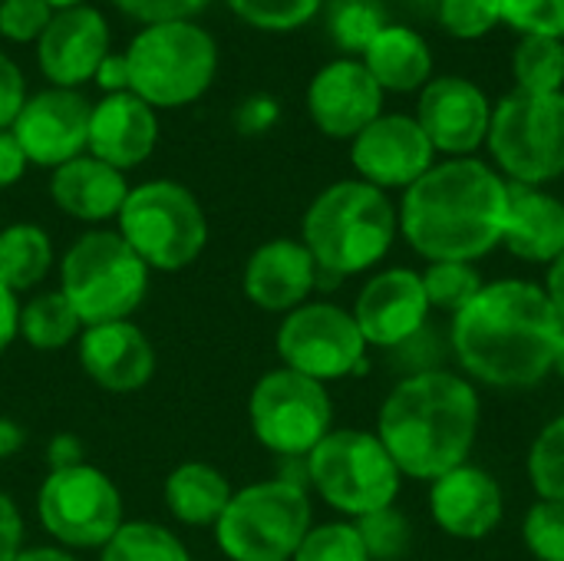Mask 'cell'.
<instances>
[{
    "instance_id": "6da1fadb",
    "label": "cell",
    "mask_w": 564,
    "mask_h": 561,
    "mask_svg": "<svg viewBox=\"0 0 564 561\" xmlns=\"http://www.w3.org/2000/svg\"><path fill=\"white\" fill-rule=\"evenodd\" d=\"M562 317L532 281H492L453 317V350L473 380L535 387L555 367Z\"/></svg>"
},
{
    "instance_id": "7a4b0ae2",
    "label": "cell",
    "mask_w": 564,
    "mask_h": 561,
    "mask_svg": "<svg viewBox=\"0 0 564 561\" xmlns=\"http://www.w3.org/2000/svg\"><path fill=\"white\" fill-rule=\"evenodd\" d=\"M509 182L482 159H446L400 202V231L426 261H479L502 245Z\"/></svg>"
},
{
    "instance_id": "3957f363",
    "label": "cell",
    "mask_w": 564,
    "mask_h": 561,
    "mask_svg": "<svg viewBox=\"0 0 564 561\" xmlns=\"http://www.w3.org/2000/svg\"><path fill=\"white\" fill-rule=\"evenodd\" d=\"M476 433L479 393L466 377L446 370L400 380L377 420V436L397 470L430 483L469 460Z\"/></svg>"
},
{
    "instance_id": "277c9868",
    "label": "cell",
    "mask_w": 564,
    "mask_h": 561,
    "mask_svg": "<svg viewBox=\"0 0 564 561\" xmlns=\"http://www.w3.org/2000/svg\"><path fill=\"white\" fill-rule=\"evenodd\" d=\"M400 218L387 192L344 179L327 185L304 212V248L317 261V271L330 278L360 274L387 258L393 248Z\"/></svg>"
},
{
    "instance_id": "5b68a950",
    "label": "cell",
    "mask_w": 564,
    "mask_h": 561,
    "mask_svg": "<svg viewBox=\"0 0 564 561\" xmlns=\"http://www.w3.org/2000/svg\"><path fill=\"white\" fill-rule=\"evenodd\" d=\"M129 93L152 109H178L208 93L218 73V43L195 20L142 26L129 50Z\"/></svg>"
},
{
    "instance_id": "8992f818",
    "label": "cell",
    "mask_w": 564,
    "mask_h": 561,
    "mask_svg": "<svg viewBox=\"0 0 564 561\" xmlns=\"http://www.w3.org/2000/svg\"><path fill=\"white\" fill-rule=\"evenodd\" d=\"M59 291L83 327L126 321L149 291V265L119 231H86L63 255Z\"/></svg>"
},
{
    "instance_id": "52a82bcc",
    "label": "cell",
    "mask_w": 564,
    "mask_h": 561,
    "mask_svg": "<svg viewBox=\"0 0 564 561\" xmlns=\"http://www.w3.org/2000/svg\"><path fill=\"white\" fill-rule=\"evenodd\" d=\"M116 222L122 241L149 271H182L208 245V218L198 198L172 179H152L129 188Z\"/></svg>"
},
{
    "instance_id": "ba28073f",
    "label": "cell",
    "mask_w": 564,
    "mask_h": 561,
    "mask_svg": "<svg viewBox=\"0 0 564 561\" xmlns=\"http://www.w3.org/2000/svg\"><path fill=\"white\" fill-rule=\"evenodd\" d=\"M311 532V499L301 483L268 479L231 496L215 526L228 561H291Z\"/></svg>"
},
{
    "instance_id": "9c48e42d",
    "label": "cell",
    "mask_w": 564,
    "mask_h": 561,
    "mask_svg": "<svg viewBox=\"0 0 564 561\" xmlns=\"http://www.w3.org/2000/svg\"><path fill=\"white\" fill-rule=\"evenodd\" d=\"M307 476L330 509L364 519L397 503L403 473L377 433L330 430L307 453Z\"/></svg>"
},
{
    "instance_id": "30bf717a",
    "label": "cell",
    "mask_w": 564,
    "mask_h": 561,
    "mask_svg": "<svg viewBox=\"0 0 564 561\" xmlns=\"http://www.w3.org/2000/svg\"><path fill=\"white\" fill-rule=\"evenodd\" d=\"M489 152L516 185H549L564 175V93H509L492 106Z\"/></svg>"
},
{
    "instance_id": "8fae6325",
    "label": "cell",
    "mask_w": 564,
    "mask_h": 561,
    "mask_svg": "<svg viewBox=\"0 0 564 561\" xmlns=\"http://www.w3.org/2000/svg\"><path fill=\"white\" fill-rule=\"evenodd\" d=\"M254 440L278 456H307L334 423L327 384L278 367L264 374L248 400Z\"/></svg>"
},
{
    "instance_id": "7c38bea8",
    "label": "cell",
    "mask_w": 564,
    "mask_h": 561,
    "mask_svg": "<svg viewBox=\"0 0 564 561\" xmlns=\"http://www.w3.org/2000/svg\"><path fill=\"white\" fill-rule=\"evenodd\" d=\"M40 526L66 549H102L122 526V496L116 483L89 466L50 470L36 493Z\"/></svg>"
},
{
    "instance_id": "4fadbf2b",
    "label": "cell",
    "mask_w": 564,
    "mask_h": 561,
    "mask_svg": "<svg viewBox=\"0 0 564 561\" xmlns=\"http://www.w3.org/2000/svg\"><path fill=\"white\" fill-rule=\"evenodd\" d=\"M278 354L288 370L317 384L344 380L367 367V341L350 311L337 304H301L278 327Z\"/></svg>"
},
{
    "instance_id": "5bb4252c",
    "label": "cell",
    "mask_w": 564,
    "mask_h": 561,
    "mask_svg": "<svg viewBox=\"0 0 564 561\" xmlns=\"http://www.w3.org/2000/svg\"><path fill=\"white\" fill-rule=\"evenodd\" d=\"M350 162L360 182L380 192L410 188L436 165V149L430 145L416 116L383 112L350 139Z\"/></svg>"
},
{
    "instance_id": "9a60e30c",
    "label": "cell",
    "mask_w": 564,
    "mask_h": 561,
    "mask_svg": "<svg viewBox=\"0 0 564 561\" xmlns=\"http://www.w3.org/2000/svg\"><path fill=\"white\" fill-rule=\"evenodd\" d=\"M93 103L76 89H43L23 103L10 132L26 155V162L43 169H59L69 159L83 155L89 139Z\"/></svg>"
},
{
    "instance_id": "2e32d148",
    "label": "cell",
    "mask_w": 564,
    "mask_h": 561,
    "mask_svg": "<svg viewBox=\"0 0 564 561\" xmlns=\"http://www.w3.org/2000/svg\"><path fill=\"white\" fill-rule=\"evenodd\" d=\"M416 122L436 152L466 159L489 139L492 103L466 76H433L420 89Z\"/></svg>"
},
{
    "instance_id": "e0dca14e",
    "label": "cell",
    "mask_w": 564,
    "mask_h": 561,
    "mask_svg": "<svg viewBox=\"0 0 564 561\" xmlns=\"http://www.w3.org/2000/svg\"><path fill=\"white\" fill-rule=\"evenodd\" d=\"M307 112L324 136L354 139L383 116V89L360 60L340 56L314 73L307 86Z\"/></svg>"
},
{
    "instance_id": "ac0fdd59",
    "label": "cell",
    "mask_w": 564,
    "mask_h": 561,
    "mask_svg": "<svg viewBox=\"0 0 564 561\" xmlns=\"http://www.w3.org/2000/svg\"><path fill=\"white\" fill-rule=\"evenodd\" d=\"M109 56V23L96 7L53 10L46 30L36 40L40 73L56 89H76L89 83L99 63Z\"/></svg>"
},
{
    "instance_id": "d6986e66",
    "label": "cell",
    "mask_w": 564,
    "mask_h": 561,
    "mask_svg": "<svg viewBox=\"0 0 564 561\" xmlns=\"http://www.w3.org/2000/svg\"><path fill=\"white\" fill-rule=\"evenodd\" d=\"M430 311L423 278L410 268H387L364 284L350 314L367 347H403L423 331Z\"/></svg>"
},
{
    "instance_id": "ffe728a7",
    "label": "cell",
    "mask_w": 564,
    "mask_h": 561,
    "mask_svg": "<svg viewBox=\"0 0 564 561\" xmlns=\"http://www.w3.org/2000/svg\"><path fill=\"white\" fill-rule=\"evenodd\" d=\"M430 513L446 536L463 542H479L499 529L506 499L492 473L463 463L446 476L433 479Z\"/></svg>"
},
{
    "instance_id": "44dd1931",
    "label": "cell",
    "mask_w": 564,
    "mask_h": 561,
    "mask_svg": "<svg viewBox=\"0 0 564 561\" xmlns=\"http://www.w3.org/2000/svg\"><path fill=\"white\" fill-rule=\"evenodd\" d=\"M159 145V116L135 93L102 96L89 112L86 149L93 159L126 172L142 165Z\"/></svg>"
},
{
    "instance_id": "7402d4cb",
    "label": "cell",
    "mask_w": 564,
    "mask_h": 561,
    "mask_svg": "<svg viewBox=\"0 0 564 561\" xmlns=\"http://www.w3.org/2000/svg\"><path fill=\"white\" fill-rule=\"evenodd\" d=\"M317 261L294 238H274L254 248L245 265L241 288L248 301L271 314H291L307 304V294L317 284Z\"/></svg>"
},
{
    "instance_id": "603a6c76",
    "label": "cell",
    "mask_w": 564,
    "mask_h": 561,
    "mask_svg": "<svg viewBox=\"0 0 564 561\" xmlns=\"http://www.w3.org/2000/svg\"><path fill=\"white\" fill-rule=\"evenodd\" d=\"M79 364L86 377L109 393H132L155 374V350L132 321L83 327Z\"/></svg>"
},
{
    "instance_id": "cb8c5ba5",
    "label": "cell",
    "mask_w": 564,
    "mask_h": 561,
    "mask_svg": "<svg viewBox=\"0 0 564 561\" xmlns=\"http://www.w3.org/2000/svg\"><path fill=\"white\" fill-rule=\"evenodd\" d=\"M502 245L509 255L552 265L564 251V202L539 185L509 182V215Z\"/></svg>"
},
{
    "instance_id": "d4e9b609",
    "label": "cell",
    "mask_w": 564,
    "mask_h": 561,
    "mask_svg": "<svg viewBox=\"0 0 564 561\" xmlns=\"http://www.w3.org/2000/svg\"><path fill=\"white\" fill-rule=\"evenodd\" d=\"M129 195V182L119 169L93 159L76 155L66 165L53 169L50 179V198L53 205L76 218V222H106L116 218L122 202Z\"/></svg>"
},
{
    "instance_id": "484cf974",
    "label": "cell",
    "mask_w": 564,
    "mask_h": 561,
    "mask_svg": "<svg viewBox=\"0 0 564 561\" xmlns=\"http://www.w3.org/2000/svg\"><path fill=\"white\" fill-rule=\"evenodd\" d=\"M360 63L383 93H413L433 79V50L423 33L406 23H387L364 50Z\"/></svg>"
},
{
    "instance_id": "4316f807",
    "label": "cell",
    "mask_w": 564,
    "mask_h": 561,
    "mask_svg": "<svg viewBox=\"0 0 564 561\" xmlns=\"http://www.w3.org/2000/svg\"><path fill=\"white\" fill-rule=\"evenodd\" d=\"M162 496H165V509L182 526L205 529V526H218L235 489L221 470L208 463H182L169 473Z\"/></svg>"
},
{
    "instance_id": "83f0119b",
    "label": "cell",
    "mask_w": 564,
    "mask_h": 561,
    "mask_svg": "<svg viewBox=\"0 0 564 561\" xmlns=\"http://www.w3.org/2000/svg\"><path fill=\"white\" fill-rule=\"evenodd\" d=\"M53 268V241L40 225L17 222L0 231V284L13 294L36 288Z\"/></svg>"
},
{
    "instance_id": "f1b7e54d",
    "label": "cell",
    "mask_w": 564,
    "mask_h": 561,
    "mask_svg": "<svg viewBox=\"0 0 564 561\" xmlns=\"http://www.w3.org/2000/svg\"><path fill=\"white\" fill-rule=\"evenodd\" d=\"M79 334L83 324L69 308V301L63 298V291H40L26 304H20V337L33 350L40 354L63 350L73 341H79Z\"/></svg>"
},
{
    "instance_id": "f546056e",
    "label": "cell",
    "mask_w": 564,
    "mask_h": 561,
    "mask_svg": "<svg viewBox=\"0 0 564 561\" xmlns=\"http://www.w3.org/2000/svg\"><path fill=\"white\" fill-rule=\"evenodd\" d=\"M512 76L522 93H564V40L522 36L512 53Z\"/></svg>"
},
{
    "instance_id": "4dcf8cb0",
    "label": "cell",
    "mask_w": 564,
    "mask_h": 561,
    "mask_svg": "<svg viewBox=\"0 0 564 561\" xmlns=\"http://www.w3.org/2000/svg\"><path fill=\"white\" fill-rule=\"evenodd\" d=\"M99 561H192L185 542L159 522H122Z\"/></svg>"
},
{
    "instance_id": "1f68e13d",
    "label": "cell",
    "mask_w": 564,
    "mask_h": 561,
    "mask_svg": "<svg viewBox=\"0 0 564 561\" xmlns=\"http://www.w3.org/2000/svg\"><path fill=\"white\" fill-rule=\"evenodd\" d=\"M383 26H387V13L380 0H330L327 30L334 43L354 60L364 56V50L373 43V36Z\"/></svg>"
},
{
    "instance_id": "d6a6232c",
    "label": "cell",
    "mask_w": 564,
    "mask_h": 561,
    "mask_svg": "<svg viewBox=\"0 0 564 561\" xmlns=\"http://www.w3.org/2000/svg\"><path fill=\"white\" fill-rule=\"evenodd\" d=\"M420 278L430 308L446 311L453 317L482 291V274L466 261H430V268Z\"/></svg>"
},
{
    "instance_id": "836d02e7",
    "label": "cell",
    "mask_w": 564,
    "mask_h": 561,
    "mask_svg": "<svg viewBox=\"0 0 564 561\" xmlns=\"http://www.w3.org/2000/svg\"><path fill=\"white\" fill-rule=\"evenodd\" d=\"M529 479L539 499L564 503V417L535 436L529 450Z\"/></svg>"
},
{
    "instance_id": "e575fe53",
    "label": "cell",
    "mask_w": 564,
    "mask_h": 561,
    "mask_svg": "<svg viewBox=\"0 0 564 561\" xmlns=\"http://www.w3.org/2000/svg\"><path fill=\"white\" fill-rule=\"evenodd\" d=\"M228 7L254 30L288 33L311 23L321 13L324 0H228Z\"/></svg>"
},
{
    "instance_id": "d590c367",
    "label": "cell",
    "mask_w": 564,
    "mask_h": 561,
    "mask_svg": "<svg viewBox=\"0 0 564 561\" xmlns=\"http://www.w3.org/2000/svg\"><path fill=\"white\" fill-rule=\"evenodd\" d=\"M291 561H370L367 546L350 522H327V526H311L304 536L301 549Z\"/></svg>"
},
{
    "instance_id": "8d00e7d4",
    "label": "cell",
    "mask_w": 564,
    "mask_h": 561,
    "mask_svg": "<svg viewBox=\"0 0 564 561\" xmlns=\"http://www.w3.org/2000/svg\"><path fill=\"white\" fill-rule=\"evenodd\" d=\"M357 532L367 546V555L370 561H400L410 549V539H413V529L410 522L390 506V509H380L373 516H364L357 519Z\"/></svg>"
},
{
    "instance_id": "74e56055",
    "label": "cell",
    "mask_w": 564,
    "mask_h": 561,
    "mask_svg": "<svg viewBox=\"0 0 564 561\" xmlns=\"http://www.w3.org/2000/svg\"><path fill=\"white\" fill-rule=\"evenodd\" d=\"M522 539L539 561H564V503L539 499L525 513Z\"/></svg>"
},
{
    "instance_id": "f35d334b",
    "label": "cell",
    "mask_w": 564,
    "mask_h": 561,
    "mask_svg": "<svg viewBox=\"0 0 564 561\" xmlns=\"http://www.w3.org/2000/svg\"><path fill=\"white\" fill-rule=\"evenodd\" d=\"M506 26L522 36H558L564 40V0H496Z\"/></svg>"
},
{
    "instance_id": "ab89813d",
    "label": "cell",
    "mask_w": 564,
    "mask_h": 561,
    "mask_svg": "<svg viewBox=\"0 0 564 561\" xmlns=\"http://www.w3.org/2000/svg\"><path fill=\"white\" fill-rule=\"evenodd\" d=\"M436 17L456 40H482L502 23L496 0H440Z\"/></svg>"
},
{
    "instance_id": "60d3db41",
    "label": "cell",
    "mask_w": 564,
    "mask_h": 561,
    "mask_svg": "<svg viewBox=\"0 0 564 561\" xmlns=\"http://www.w3.org/2000/svg\"><path fill=\"white\" fill-rule=\"evenodd\" d=\"M50 17L46 0H0V36L10 43H36Z\"/></svg>"
},
{
    "instance_id": "b9f144b4",
    "label": "cell",
    "mask_w": 564,
    "mask_h": 561,
    "mask_svg": "<svg viewBox=\"0 0 564 561\" xmlns=\"http://www.w3.org/2000/svg\"><path fill=\"white\" fill-rule=\"evenodd\" d=\"M212 0H112L116 10L126 17L139 20L142 26L149 23H169V20H192L202 13Z\"/></svg>"
},
{
    "instance_id": "7bdbcfd3",
    "label": "cell",
    "mask_w": 564,
    "mask_h": 561,
    "mask_svg": "<svg viewBox=\"0 0 564 561\" xmlns=\"http://www.w3.org/2000/svg\"><path fill=\"white\" fill-rule=\"evenodd\" d=\"M23 103H26L23 73H20V66L7 53H0V132L13 126V119L23 109Z\"/></svg>"
},
{
    "instance_id": "ee69618b",
    "label": "cell",
    "mask_w": 564,
    "mask_h": 561,
    "mask_svg": "<svg viewBox=\"0 0 564 561\" xmlns=\"http://www.w3.org/2000/svg\"><path fill=\"white\" fill-rule=\"evenodd\" d=\"M278 116H281V106H278L271 96L258 93V96H248V99L238 106L235 126H238V132H245V136H261V132H268V129L278 122Z\"/></svg>"
},
{
    "instance_id": "f6af8a7d",
    "label": "cell",
    "mask_w": 564,
    "mask_h": 561,
    "mask_svg": "<svg viewBox=\"0 0 564 561\" xmlns=\"http://www.w3.org/2000/svg\"><path fill=\"white\" fill-rule=\"evenodd\" d=\"M23 552V519L17 503L0 493V561H13Z\"/></svg>"
},
{
    "instance_id": "bcb514c9",
    "label": "cell",
    "mask_w": 564,
    "mask_h": 561,
    "mask_svg": "<svg viewBox=\"0 0 564 561\" xmlns=\"http://www.w3.org/2000/svg\"><path fill=\"white\" fill-rule=\"evenodd\" d=\"M96 86L112 96V93H129V63H126V53H109L99 69H96Z\"/></svg>"
},
{
    "instance_id": "7dc6e473",
    "label": "cell",
    "mask_w": 564,
    "mask_h": 561,
    "mask_svg": "<svg viewBox=\"0 0 564 561\" xmlns=\"http://www.w3.org/2000/svg\"><path fill=\"white\" fill-rule=\"evenodd\" d=\"M23 169H26V155L20 152V145H17V139H13V132H10V129H3V132H0V188H7V185L20 182Z\"/></svg>"
},
{
    "instance_id": "c3c4849f",
    "label": "cell",
    "mask_w": 564,
    "mask_h": 561,
    "mask_svg": "<svg viewBox=\"0 0 564 561\" xmlns=\"http://www.w3.org/2000/svg\"><path fill=\"white\" fill-rule=\"evenodd\" d=\"M83 463V443L73 433H56L46 446V466L50 470H69Z\"/></svg>"
},
{
    "instance_id": "681fc988",
    "label": "cell",
    "mask_w": 564,
    "mask_h": 561,
    "mask_svg": "<svg viewBox=\"0 0 564 561\" xmlns=\"http://www.w3.org/2000/svg\"><path fill=\"white\" fill-rule=\"evenodd\" d=\"M20 337V301L10 288L0 284V354Z\"/></svg>"
},
{
    "instance_id": "f907efd6",
    "label": "cell",
    "mask_w": 564,
    "mask_h": 561,
    "mask_svg": "<svg viewBox=\"0 0 564 561\" xmlns=\"http://www.w3.org/2000/svg\"><path fill=\"white\" fill-rule=\"evenodd\" d=\"M26 443V430L13 417H0V460H10Z\"/></svg>"
},
{
    "instance_id": "816d5d0a",
    "label": "cell",
    "mask_w": 564,
    "mask_h": 561,
    "mask_svg": "<svg viewBox=\"0 0 564 561\" xmlns=\"http://www.w3.org/2000/svg\"><path fill=\"white\" fill-rule=\"evenodd\" d=\"M552 301V308L558 311V317L564 321V251L549 265V278H545V288H542Z\"/></svg>"
},
{
    "instance_id": "f5cc1de1",
    "label": "cell",
    "mask_w": 564,
    "mask_h": 561,
    "mask_svg": "<svg viewBox=\"0 0 564 561\" xmlns=\"http://www.w3.org/2000/svg\"><path fill=\"white\" fill-rule=\"evenodd\" d=\"M13 561H79L73 559L66 549H53V546H36V549H23Z\"/></svg>"
},
{
    "instance_id": "db71d44e",
    "label": "cell",
    "mask_w": 564,
    "mask_h": 561,
    "mask_svg": "<svg viewBox=\"0 0 564 561\" xmlns=\"http://www.w3.org/2000/svg\"><path fill=\"white\" fill-rule=\"evenodd\" d=\"M558 377L564 380V324H562V337H558V350H555V367H552Z\"/></svg>"
},
{
    "instance_id": "11a10c76",
    "label": "cell",
    "mask_w": 564,
    "mask_h": 561,
    "mask_svg": "<svg viewBox=\"0 0 564 561\" xmlns=\"http://www.w3.org/2000/svg\"><path fill=\"white\" fill-rule=\"evenodd\" d=\"M50 10H69V7H79L83 0H46Z\"/></svg>"
}]
</instances>
